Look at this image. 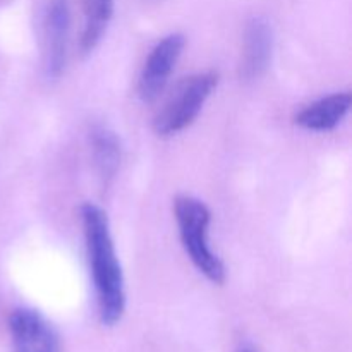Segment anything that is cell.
I'll list each match as a JSON object with an SVG mask.
<instances>
[{
  "instance_id": "obj_8",
  "label": "cell",
  "mask_w": 352,
  "mask_h": 352,
  "mask_svg": "<svg viewBox=\"0 0 352 352\" xmlns=\"http://www.w3.org/2000/svg\"><path fill=\"white\" fill-rule=\"evenodd\" d=\"M352 107V96L349 91L332 93L329 96L316 100L306 105L294 117L296 126L313 133H327L332 131L347 117Z\"/></svg>"
},
{
  "instance_id": "obj_11",
  "label": "cell",
  "mask_w": 352,
  "mask_h": 352,
  "mask_svg": "<svg viewBox=\"0 0 352 352\" xmlns=\"http://www.w3.org/2000/svg\"><path fill=\"white\" fill-rule=\"evenodd\" d=\"M239 352H256V351H254L251 346H244V347H241Z\"/></svg>"
},
{
  "instance_id": "obj_5",
  "label": "cell",
  "mask_w": 352,
  "mask_h": 352,
  "mask_svg": "<svg viewBox=\"0 0 352 352\" xmlns=\"http://www.w3.org/2000/svg\"><path fill=\"white\" fill-rule=\"evenodd\" d=\"M71 9L69 0H48L43 12V58L45 72L50 79H58L67 62Z\"/></svg>"
},
{
  "instance_id": "obj_7",
  "label": "cell",
  "mask_w": 352,
  "mask_h": 352,
  "mask_svg": "<svg viewBox=\"0 0 352 352\" xmlns=\"http://www.w3.org/2000/svg\"><path fill=\"white\" fill-rule=\"evenodd\" d=\"M274 54V31L263 17H253L244 31L243 58H241V78L254 81L267 72Z\"/></svg>"
},
{
  "instance_id": "obj_10",
  "label": "cell",
  "mask_w": 352,
  "mask_h": 352,
  "mask_svg": "<svg viewBox=\"0 0 352 352\" xmlns=\"http://www.w3.org/2000/svg\"><path fill=\"white\" fill-rule=\"evenodd\" d=\"M113 9H116V0H82L85 28L79 40L82 55H89L98 47L112 21Z\"/></svg>"
},
{
  "instance_id": "obj_9",
  "label": "cell",
  "mask_w": 352,
  "mask_h": 352,
  "mask_svg": "<svg viewBox=\"0 0 352 352\" xmlns=\"http://www.w3.org/2000/svg\"><path fill=\"white\" fill-rule=\"evenodd\" d=\"M93 165L103 188H109L120 167V141L107 126H95L89 133Z\"/></svg>"
},
{
  "instance_id": "obj_1",
  "label": "cell",
  "mask_w": 352,
  "mask_h": 352,
  "mask_svg": "<svg viewBox=\"0 0 352 352\" xmlns=\"http://www.w3.org/2000/svg\"><path fill=\"white\" fill-rule=\"evenodd\" d=\"M79 215L100 322L105 327H113L126 311V282L110 232L109 217L95 203H82Z\"/></svg>"
},
{
  "instance_id": "obj_2",
  "label": "cell",
  "mask_w": 352,
  "mask_h": 352,
  "mask_svg": "<svg viewBox=\"0 0 352 352\" xmlns=\"http://www.w3.org/2000/svg\"><path fill=\"white\" fill-rule=\"evenodd\" d=\"M174 215L177 222L182 248L196 270L215 285L226 282V265L210 246L208 229L212 223V212L201 199L181 195L174 199Z\"/></svg>"
},
{
  "instance_id": "obj_3",
  "label": "cell",
  "mask_w": 352,
  "mask_h": 352,
  "mask_svg": "<svg viewBox=\"0 0 352 352\" xmlns=\"http://www.w3.org/2000/svg\"><path fill=\"white\" fill-rule=\"evenodd\" d=\"M219 85V74L213 71L198 72L182 79L168 95L153 119V131L160 138H170L188 129L201 113L206 100Z\"/></svg>"
},
{
  "instance_id": "obj_6",
  "label": "cell",
  "mask_w": 352,
  "mask_h": 352,
  "mask_svg": "<svg viewBox=\"0 0 352 352\" xmlns=\"http://www.w3.org/2000/svg\"><path fill=\"white\" fill-rule=\"evenodd\" d=\"M9 332L14 352H60L57 332L34 309H14Z\"/></svg>"
},
{
  "instance_id": "obj_4",
  "label": "cell",
  "mask_w": 352,
  "mask_h": 352,
  "mask_svg": "<svg viewBox=\"0 0 352 352\" xmlns=\"http://www.w3.org/2000/svg\"><path fill=\"white\" fill-rule=\"evenodd\" d=\"M184 47V34L172 33L151 48L138 81V95L144 103L155 102L164 93Z\"/></svg>"
}]
</instances>
